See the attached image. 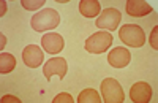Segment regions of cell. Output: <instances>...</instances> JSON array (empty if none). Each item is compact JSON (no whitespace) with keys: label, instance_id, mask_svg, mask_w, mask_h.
Segmentation results:
<instances>
[{"label":"cell","instance_id":"1","mask_svg":"<svg viewBox=\"0 0 158 103\" xmlns=\"http://www.w3.org/2000/svg\"><path fill=\"white\" fill-rule=\"evenodd\" d=\"M60 22V15L52 10V8H44L41 11H38L36 15L32 16L30 25L35 32H46L51 29H56Z\"/></svg>","mask_w":158,"mask_h":103},{"label":"cell","instance_id":"2","mask_svg":"<svg viewBox=\"0 0 158 103\" xmlns=\"http://www.w3.org/2000/svg\"><path fill=\"white\" fill-rule=\"evenodd\" d=\"M118 36H120V40L131 46V48H141L144 43H146V33H144L142 27L136 24H125L120 27L118 30Z\"/></svg>","mask_w":158,"mask_h":103},{"label":"cell","instance_id":"3","mask_svg":"<svg viewBox=\"0 0 158 103\" xmlns=\"http://www.w3.org/2000/svg\"><path fill=\"white\" fill-rule=\"evenodd\" d=\"M101 95L104 103H122L125 100L122 86L114 78H104L101 83Z\"/></svg>","mask_w":158,"mask_h":103},{"label":"cell","instance_id":"4","mask_svg":"<svg viewBox=\"0 0 158 103\" xmlns=\"http://www.w3.org/2000/svg\"><path fill=\"white\" fill-rule=\"evenodd\" d=\"M111 45H112V36L111 33L104 32V30L90 35L85 40V49H87V53H92V54H101Z\"/></svg>","mask_w":158,"mask_h":103},{"label":"cell","instance_id":"5","mask_svg":"<svg viewBox=\"0 0 158 103\" xmlns=\"http://www.w3.org/2000/svg\"><path fill=\"white\" fill-rule=\"evenodd\" d=\"M120 19H122V15H120V11H118V10L106 8V10H103L101 15L97 18V27L104 30V32H106V30L112 32V30L117 29Z\"/></svg>","mask_w":158,"mask_h":103},{"label":"cell","instance_id":"6","mask_svg":"<svg viewBox=\"0 0 158 103\" xmlns=\"http://www.w3.org/2000/svg\"><path fill=\"white\" fill-rule=\"evenodd\" d=\"M67 70H68V65H67V60L63 57H52L43 67V73H44L46 79H51L54 75H57L60 79H63L67 76Z\"/></svg>","mask_w":158,"mask_h":103},{"label":"cell","instance_id":"7","mask_svg":"<svg viewBox=\"0 0 158 103\" xmlns=\"http://www.w3.org/2000/svg\"><path fill=\"white\" fill-rule=\"evenodd\" d=\"M44 59V53L41 51V48L36 46V45H29L25 46L22 51V60L27 67L30 68H36L43 63Z\"/></svg>","mask_w":158,"mask_h":103},{"label":"cell","instance_id":"8","mask_svg":"<svg viewBox=\"0 0 158 103\" xmlns=\"http://www.w3.org/2000/svg\"><path fill=\"white\" fill-rule=\"evenodd\" d=\"M152 94H153L152 87L144 81H139V83L133 84L131 89H130V98L135 103H147L152 98Z\"/></svg>","mask_w":158,"mask_h":103},{"label":"cell","instance_id":"9","mask_svg":"<svg viewBox=\"0 0 158 103\" xmlns=\"http://www.w3.org/2000/svg\"><path fill=\"white\" fill-rule=\"evenodd\" d=\"M131 60L130 51L125 48H114L111 53L108 54V62L111 63V67L114 68H123L127 67Z\"/></svg>","mask_w":158,"mask_h":103},{"label":"cell","instance_id":"10","mask_svg":"<svg viewBox=\"0 0 158 103\" xmlns=\"http://www.w3.org/2000/svg\"><path fill=\"white\" fill-rule=\"evenodd\" d=\"M63 45H65L63 43V38L59 33H54V32L46 33L41 38V46H43V49L46 51V53H49V54L60 53V51L63 49Z\"/></svg>","mask_w":158,"mask_h":103},{"label":"cell","instance_id":"11","mask_svg":"<svg viewBox=\"0 0 158 103\" xmlns=\"http://www.w3.org/2000/svg\"><path fill=\"white\" fill-rule=\"evenodd\" d=\"M125 8H127L128 15L135 16V18H142L146 15H150L153 11L152 5H149L147 2H142V0H128Z\"/></svg>","mask_w":158,"mask_h":103},{"label":"cell","instance_id":"12","mask_svg":"<svg viewBox=\"0 0 158 103\" xmlns=\"http://www.w3.org/2000/svg\"><path fill=\"white\" fill-rule=\"evenodd\" d=\"M79 11L84 18H95L101 13V5L97 0H82L79 2Z\"/></svg>","mask_w":158,"mask_h":103},{"label":"cell","instance_id":"13","mask_svg":"<svg viewBox=\"0 0 158 103\" xmlns=\"http://www.w3.org/2000/svg\"><path fill=\"white\" fill-rule=\"evenodd\" d=\"M16 67V59L15 56H11L8 53H2L0 54V73L2 75H6V73H11Z\"/></svg>","mask_w":158,"mask_h":103},{"label":"cell","instance_id":"14","mask_svg":"<svg viewBox=\"0 0 158 103\" xmlns=\"http://www.w3.org/2000/svg\"><path fill=\"white\" fill-rule=\"evenodd\" d=\"M77 101L79 103H100L101 98H100V95L95 89H84V91L79 94Z\"/></svg>","mask_w":158,"mask_h":103},{"label":"cell","instance_id":"15","mask_svg":"<svg viewBox=\"0 0 158 103\" xmlns=\"http://www.w3.org/2000/svg\"><path fill=\"white\" fill-rule=\"evenodd\" d=\"M21 3L25 10H36L44 5V0H21Z\"/></svg>","mask_w":158,"mask_h":103},{"label":"cell","instance_id":"16","mask_svg":"<svg viewBox=\"0 0 158 103\" xmlns=\"http://www.w3.org/2000/svg\"><path fill=\"white\" fill-rule=\"evenodd\" d=\"M60 101H68V103H73V97L70 94H60L57 97H54V103H60Z\"/></svg>","mask_w":158,"mask_h":103},{"label":"cell","instance_id":"17","mask_svg":"<svg viewBox=\"0 0 158 103\" xmlns=\"http://www.w3.org/2000/svg\"><path fill=\"white\" fill-rule=\"evenodd\" d=\"M156 32H158V27H155V29L152 30V33H150V46H152L153 49L158 48V43H156Z\"/></svg>","mask_w":158,"mask_h":103},{"label":"cell","instance_id":"18","mask_svg":"<svg viewBox=\"0 0 158 103\" xmlns=\"http://www.w3.org/2000/svg\"><path fill=\"white\" fill-rule=\"evenodd\" d=\"M2 101H16V103H19L21 100L18 97H13V95H3L2 97Z\"/></svg>","mask_w":158,"mask_h":103},{"label":"cell","instance_id":"19","mask_svg":"<svg viewBox=\"0 0 158 103\" xmlns=\"http://www.w3.org/2000/svg\"><path fill=\"white\" fill-rule=\"evenodd\" d=\"M0 38H2V49H3V46L6 45V38H5V35L2 33V36H0Z\"/></svg>","mask_w":158,"mask_h":103},{"label":"cell","instance_id":"20","mask_svg":"<svg viewBox=\"0 0 158 103\" xmlns=\"http://www.w3.org/2000/svg\"><path fill=\"white\" fill-rule=\"evenodd\" d=\"M5 10H6V3H5V2H2V16H3V13H5Z\"/></svg>","mask_w":158,"mask_h":103}]
</instances>
